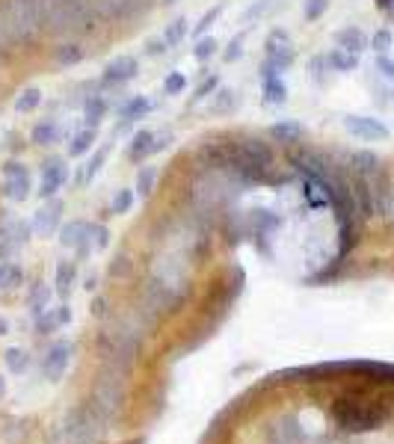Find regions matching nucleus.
I'll list each match as a JSON object with an SVG mask.
<instances>
[{
	"mask_svg": "<svg viewBox=\"0 0 394 444\" xmlns=\"http://www.w3.org/2000/svg\"><path fill=\"white\" fill-rule=\"evenodd\" d=\"M110 427V420L98 412V406L92 400L81 403V406H74L69 415H66V441L69 444H95L98 438H101Z\"/></svg>",
	"mask_w": 394,
	"mask_h": 444,
	"instance_id": "obj_1",
	"label": "nucleus"
},
{
	"mask_svg": "<svg viewBox=\"0 0 394 444\" xmlns=\"http://www.w3.org/2000/svg\"><path fill=\"white\" fill-rule=\"evenodd\" d=\"M335 418L344 430L350 433H365V430H373L383 423V412L373 409V406H359V403H347L341 400L338 406H335Z\"/></svg>",
	"mask_w": 394,
	"mask_h": 444,
	"instance_id": "obj_2",
	"label": "nucleus"
},
{
	"mask_svg": "<svg viewBox=\"0 0 394 444\" xmlns=\"http://www.w3.org/2000/svg\"><path fill=\"white\" fill-rule=\"evenodd\" d=\"M344 128H347V133L362 139V143H383V139H388V128L373 116L350 113V116H344Z\"/></svg>",
	"mask_w": 394,
	"mask_h": 444,
	"instance_id": "obj_3",
	"label": "nucleus"
},
{
	"mask_svg": "<svg viewBox=\"0 0 394 444\" xmlns=\"http://www.w3.org/2000/svg\"><path fill=\"white\" fill-rule=\"evenodd\" d=\"M60 243L66 249H77L81 261H86L92 252V226H86L81 219L69 222V226H63V231H60Z\"/></svg>",
	"mask_w": 394,
	"mask_h": 444,
	"instance_id": "obj_4",
	"label": "nucleus"
},
{
	"mask_svg": "<svg viewBox=\"0 0 394 444\" xmlns=\"http://www.w3.org/2000/svg\"><path fill=\"white\" fill-rule=\"evenodd\" d=\"M4 193L12 201H24L30 196V172L24 163L12 160V163L4 166Z\"/></svg>",
	"mask_w": 394,
	"mask_h": 444,
	"instance_id": "obj_5",
	"label": "nucleus"
},
{
	"mask_svg": "<svg viewBox=\"0 0 394 444\" xmlns=\"http://www.w3.org/2000/svg\"><path fill=\"white\" fill-rule=\"evenodd\" d=\"M69 181V166L63 157H48L42 163V184H39V196L42 198H54L56 190Z\"/></svg>",
	"mask_w": 394,
	"mask_h": 444,
	"instance_id": "obj_6",
	"label": "nucleus"
},
{
	"mask_svg": "<svg viewBox=\"0 0 394 444\" xmlns=\"http://www.w3.org/2000/svg\"><path fill=\"white\" fill-rule=\"evenodd\" d=\"M60 219H63V201L60 198H48L45 205L36 211V216H33V231L39 237H48V234L56 231Z\"/></svg>",
	"mask_w": 394,
	"mask_h": 444,
	"instance_id": "obj_7",
	"label": "nucleus"
},
{
	"mask_svg": "<svg viewBox=\"0 0 394 444\" xmlns=\"http://www.w3.org/2000/svg\"><path fill=\"white\" fill-rule=\"evenodd\" d=\"M136 71H140V63H136L133 56L122 54V56H116L107 63L104 69V84H128V80L136 77Z\"/></svg>",
	"mask_w": 394,
	"mask_h": 444,
	"instance_id": "obj_8",
	"label": "nucleus"
},
{
	"mask_svg": "<svg viewBox=\"0 0 394 444\" xmlns=\"http://www.w3.org/2000/svg\"><path fill=\"white\" fill-rule=\"evenodd\" d=\"M69 358H71V347L69 344H54L45 353V358H42V373L48 379H60L66 373V368H69Z\"/></svg>",
	"mask_w": 394,
	"mask_h": 444,
	"instance_id": "obj_9",
	"label": "nucleus"
},
{
	"mask_svg": "<svg viewBox=\"0 0 394 444\" xmlns=\"http://www.w3.org/2000/svg\"><path fill=\"white\" fill-rule=\"evenodd\" d=\"M335 45L341 51H350V54H362L368 48V36L359 27H344V30L335 33Z\"/></svg>",
	"mask_w": 394,
	"mask_h": 444,
	"instance_id": "obj_10",
	"label": "nucleus"
},
{
	"mask_svg": "<svg viewBox=\"0 0 394 444\" xmlns=\"http://www.w3.org/2000/svg\"><path fill=\"white\" fill-rule=\"evenodd\" d=\"M270 136L276 139V143H282V146H293V143H300V139H303V125L293 122V118H282V122H276L270 128Z\"/></svg>",
	"mask_w": 394,
	"mask_h": 444,
	"instance_id": "obj_11",
	"label": "nucleus"
},
{
	"mask_svg": "<svg viewBox=\"0 0 394 444\" xmlns=\"http://www.w3.org/2000/svg\"><path fill=\"white\" fill-rule=\"evenodd\" d=\"M128 154H131V160L133 163H140V160H146L148 154H154V133L151 131H136L133 133V139H131V148H128Z\"/></svg>",
	"mask_w": 394,
	"mask_h": 444,
	"instance_id": "obj_12",
	"label": "nucleus"
},
{
	"mask_svg": "<svg viewBox=\"0 0 394 444\" xmlns=\"http://www.w3.org/2000/svg\"><path fill=\"white\" fill-rule=\"evenodd\" d=\"M353 172H359L365 178H373L377 172H383V163L373 151H356L353 154Z\"/></svg>",
	"mask_w": 394,
	"mask_h": 444,
	"instance_id": "obj_13",
	"label": "nucleus"
},
{
	"mask_svg": "<svg viewBox=\"0 0 394 444\" xmlns=\"http://www.w3.org/2000/svg\"><path fill=\"white\" fill-rule=\"evenodd\" d=\"M261 86H264V104H285L288 101V86L282 77H267L261 80Z\"/></svg>",
	"mask_w": 394,
	"mask_h": 444,
	"instance_id": "obj_14",
	"label": "nucleus"
},
{
	"mask_svg": "<svg viewBox=\"0 0 394 444\" xmlns=\"http://www.w3.org/2000/svg\"><path fill=\"white\" fill-rule=\"evenodd\" d=\"M326 63H329V69H335V71H353V69L359 66V54H350V51L335 48V51L326 54Z\"/></svg>",
	"mask_w": 394,
	"mask_h": 444,
	"instance_id": "obj_15",
	"label": "nucleus"
},
{
	"mask_svg": "<svg viewBox=\"0 0 394 444\" xmlns=\"http://www.w3.org/2000/svg\"><path fill=\"white\" fill-rule=\"evenodd\" d=\"M30 136H33L36 146H54L56 139H60V128H56L54 118H45V122H39V125L33 128Z\"/></svg>",
	"mask_w": 394,
	"mask_h": 444,
	"instance_id": "obj_16",
	"label": "nucleus"
},
{
	"mask_svg": "<svg viewBox=\"0 0 394 444\" xmlns=\"http://www.w3.org/2000/svg\"><path fill=\"white\" fill-rule=\"evenodd\" d=\"M4 361H6L9 373L21 376V373H27V368H30V353L21 350V347H9V350L4 353Z\"/></svg>",
	"mask_w": 394,
	"mask_h": 444,
	"instance_id": "obj_17",
	"label": "nucleus"
},
{
	"mask_svg": "<svg viewBox=\"0 0 394 444\" xmlns=\"http://www.w3.org/2000/svg\"><path fill=\"white\" fill-rule=\"evenodd\" d=\"M238 92L234 89H220V92H213V101H211V113H216V116H226V113H231L234 107H238Z\"/></svg>",
	"mask_w": 394,
	"mask_h": 444,
	"instance_id": "obj_18",
	"label": "nucleus"
},
{
	"mask_svg": "<svg viewBox=\"0 0 394 444\" xmlns=\"http://www.w3.org/2000/svg\"><path fill=\"white\" fill-rule=\"evenodd\" d=\"M74 278H77L74 264H69V261L56 264V293H60V296H69L71 288H74Z\"/></svg>",
	"mask_w": 394,
	"mask_h": 444,
	"instance_id": "obj_19",
	"label": "nucleus"
},
{
	"mask_svg": "<svg viewBox=\"0 0 394 444\" xmlns=\"http://www.w3.org/2000/svg\"><path fill=\"white\" fill-rule=\"evenodd\" d=\"M151 110V101L146 95H133L128 104L122 107V122H133V118H143Z\"/></svg>",
	"mask_w": 394,
	"mask_h": 444,
	"instance_id": "obj_20",
	"label": "nucleus"
},
{
	"mask_svg": "<svg viewBox=\"0 0 394 444\" xmlns=\"http://www.w3.org/2000/svg\"><path fill=\"white\" fill-rule=\"evenodd\" d=\"M104 116H107V104H104V98L92 95V98L86 101V107H84V118H86V125H89V128L101 125V122H104Z\"/></svg>",
	"mask_w": 394,
	"mask_h": 444,
	"instance_id": "obj_21",
	"label": "nucleus"
},
{
	"mask_svg": "<svg viewBox=\"0 0 394 444\" xmlns=\"http://www.w3.org/2000/svg\"><path fill=\"white\" fill-rule=\"evenodd\" d=\"M39 104H42V89H36V86L21 89V95L15 98V110L18 113H33Z\"/></svg>",
	"mask_w": 394,
	"mask_h": 444,
	"instance_id": "obj_22",
	"label": "nucleus"
},
{
	"mask_svg": "<svg viewBox=\"0 0 394 444\" xmlns=\"http://www.w3.org/2000/svg\"><path fill=\"white\" fill-rule=\"evenodd\" d=\"M95 128H86V131H81V133H74V139H71V146H69V157H81V154H86L92 146H95Z\"/></svg>",
	"mask_w": 394,
	"mask_h": 444,
	"instance_id": "obj_23",
	"label": "nucleus"
},
{
	"mask_svg": "<svg viewBox=\"0 0 394 444\" xmlns=\"http://www.w3.org/2000/svg\"><path fill=\"white\" fill-rule=\"evenodd\" d=\"M252 226H255V234H267L273 228H279V216L270 213V211H252Z\"/></svg>",
	"mask_w": 394,
	"mask_h": 444,
	"instance_id": "obj_24",
	"label": "nucleus"
},
{
	"mask_svg": "<svg viewBox=\"0 0 394 444\" xmlns=\"http://www.w3.org/2000/svg\"><path fill=\"white\" fill-rule=\"evenodd\" d=\"M107 154H110V148L107 146H101V148H98L95 154H92V160H89V163L84 166V175H81V184H89V181L98 175V172H101V166H104V160H107Z\"/></svg>",
	"mask_w": 394,
	"mask_h": 444,
	"instance_id": "obj_25",
	"label": "nucleus"
},
{
	"mask_svg": "<svg viewBox=\"0 0 394 444\" xmlns=\"http://www.w3.org/2000/svg\"><path fill=\"white\" fill-rule=\"evenodd\" d=\"M48 299H51V291L45 288V281H39V285L33 288V293H30V308H33L36 317L48 311Z\"/></svg>",
	"mask_w": 394,
	"mask_h": 444,
	"instance_id": "obj_26",
	"label": "nucleus"
},
{
	"mask_svg": "<svg viewBox=\"0 0 394 444\" xmlns=\"http://www.w3.org/2000/svg\"><path fill=\"white\" fill-rule=\"evenodd\" d=\"M154 178H157L154 166H140V172H136V190H140V196H151Z\"/></svg>",
	"mask_w": 394,
	"mask_h": 444,
	"instance_id": "obj_27",
	"label": "nucleus"
},
{
	"mask_svg": "<svg viewBox=\"0 0 394 444\" xmlns=\"http://www.w3.org/2000/svg\"><path fill=\"white\" fill-rule=\"evenodd\" d=\"M184 36H187V18H175V21L166 27V33H163V42L172 48V45H178Z\"/></svg>",
	"mask_w": 394,
	"mask_h": 444,
	"instance_id": "obj_28",
	"label": "nucleus"
},
{
	"mask_svg": "<svg viewBox=\"0 0 394 444\" xmlns=\"http://www.w3.org/2000/svg\"><path fill=\"white\" fill-rule=\"evenodd\" d=\"M391 45H394V33H391L388 27H380L377 33L370 36V48L377 51V54H388V51H391Z\"/></svg>",
	"mask_w": 394,
	"mask_h": 444,
	"instance_id": "obj_29",
	"label": "nucleus"
},
{
	"mask_svg": "<svg viewBox=\"0 0 394 444\" xmlns=\"http://www.w3.org/2000/svg\"><path fill=\"white\" fill-rule=\"evenodd\" d=\"M133 273V261H131V255H116L113 258V264H110V276L113 278H128Z\"/></svg>",
	"mask_w": 394,
	"mask_h": 444,
	"instance_id": "obj_30",
	"label": "nucleus"
},
{
	"mask_svg": "<svg viewBox=\"0 0 394 444\" xmlns=\"http://www.w3.org/2000/svg\"><path fill=\"white\" fill-rule=\"evenodd\" d=\"M213 54H216V39L213 36H202L199 42H196V48H193V56L199 59V63H208Z\"/></svg>",
	"mask_w": 394,
	"mask_h": 444,
	"instance_id": "obj_31",
	"label": "nucleus"
},
{
	"mask_svg": "<svg viewBox=\"0 0 394 444\" xmlns=\"http://www.w3.org/2000/svg\"><path fill=\"white\" fill-rule=\"evenodd\" d=\"M332 0H305V6H303V15H305V21H318V18H323V12L329 9Z\"/></svg>",
	"mask_w": 394,
	"mask_h": 444,
	"instance_id": "obj_32",
	"label": "nucleus"
},
{
	"mask_svg": "<svg viewBox=\"0 0 394 444\" xmlns=\"http://www.w3.org/2000/svg\"><path fill=\"white\" fill-rule=\"evenodd\" d=\"M81 59H84V51L77 45H63L60 54H56V63L60 66H74V63H81Z\"/></svg>",
	"mask_w": 394,
	"mask_h": 444,
	"instance_id": "obj_33",
	"label": "nucleus"
},
{
	"mask_svg": "<svg viewBox=\"0 0 394 444\" xmlns=\"http://www.w3.org/2000/svg\"><path fill=\"white\" fill-rule=\"evenodd\" d=\"M184 86H187V77H184L181 71H172V74L163 80V92H166V95H181Z\"/></svg>",
	"mask_w": 394,
	"mask_h": 444,
	"instance_id": "obj_34",
	"label": "nucleus"
},
{
	"mask_svg": "<svg viewBox=\"0 0 394 444\" xmlns=\"http://www.w3.org/2000/svg\"><path fill=\"white\" fill-rule=\"evenodd\" d=\"M288 45H291V36H288L285 30H273V33L267 36V42H264L267 54H273V51H282V48H288Z\"/></svg>",
	"mask_w": 394,
	"mask_h": 444,
	"instance_id": "obj_35",
	"label": "nucleus"
},
{
	"mask_svg": "<svg viewBox=\"0 0 394 444\" xmlns=\"http://www.w3.org/2000/svg\"><path fill=\"white\" fill-rule=\"evenodd\" d=\"M133 208V190H119L113 196V213H128Z\"/></svg>",
	"mask_w": 394,
	"mask_h": 444,
	"instance_id": "obj_36",
	"label": "nucleus"
},
{
	"mask_svg": "<svg viewBox=\"0 0 394 444\" xmlns=\"http://www.w3.org/2000/svg\"><path fill=\"white\" fill-rule=\"evenodd\" d=\"M220 15H223V6H213L211 12H205V15H202V21L196 24V30H193V33L202 39V36H205V33H208V30L213 27V21H216V18H220Z\"/></svg>",
	"mask_w": 394,
	"mask_h": 444,
	"instance_id": "obj_37",
	"label": "nucleus"
},
{
	"mask_svg": "<svg viewBox=\"0 0 394 444\" xmlns=\"http://www.w3.org/2000/svg\"><path fill=\"white\" fill-rule=\"evenodd\" d=\"M24 281V270L18 264H6V278H4V291H15Z\"/></svg>",
	"mask_w": 394,
	"mask_h": 444,
	"instance_id": "obj_38",
	"label": "nucleus"
},
{
	"mask_svg": "<svg viewBox=\"0 0 394 444\" xmlns=\"http://www.w3.org/2000/svg\"><path fill=\"white\" fill-rule=\"evenodd\" d=\"M56 326H63V323H60V314H56V311L48 308V314H39V332H42V335H51Z\"/></svg>",
	"mask_w": 394,
	"mask_h": 444,
	"instance_id": "obj_39",
	"label": "nucleus"
},
{
	"mask_svg": "<svg viewBox=\"0 0 394 444\" xmlns=\"http://www.w3.org/2000/svg\"><path fill=\"white\" fill-rule=\"evenodd\" d=\"M377 71H380V77H385V80L394 84V59L388 54H377Z\"/></svg>",
	"mask_w": 394,
	"mask_h": 444,
	"instance_id": "obj_40",
	"label": "nucleus"
},
{
	"mask_svg": "<svg viewBox=\"0 0 394 444\" xmlns=\"http://www.w3.org/2000/svg\"><path fill=\"white\" fill-rule=\"evenodd\" d=\"M216 84H220V80H216L213 74H211V77H205V80H202V84H199V89H196L193 101H205L208 95H213V92H216Z\"/></svg>",
	"mask_w": 394,
	"mask_h": 444,
	"instance_id": "obj_41",
	"label": "nucleus"
},
{
	"mask_svg": "<svg viewBox=\"0 0 394 444\" xmlns=\"http://www.w3.org/2000/svg\"><path fill=\"white\" fill-rule=\"evenodd\" d=\"M223 56H226V63H234V59H241V56H243V36L231 39V42H228V51H226Z\"/></svg>",
	"mask_w": 394,
	"mask_h": 444,
	"instance_id": "obj_42",
	"label": "nucleus"
},
{
	"mask_svg": "<svg viewBox=\"0 0 394 444\" xmlns=\"http://www.w3.org/2000/svg\"><path fill=\"white\" fill-rule=\"evenodd\" d=\"M92 237H95V246H98V249H104L110 234H107V228H104V226H92Z\"/></svg>",
	"mask_w": 394,
	"mask_h": 444,
	"instance_id": "obj_43",
	"label": "nucleus"
},
{
	"mask_svg": "<svg viewBox=\"0 0 394 444\" xmlns=\"http://www.w3.org/2000/svg\"><path fill=\"white\" fill-rule=\"evenodd\" d=\"M323 66H329L326 56H318V59L311 63V71H314V80H318V84H323Z\"/></svg>",
	"mask_w": 394,
	"mask_h": 444,
	"instance_id": "obj_44",
	"label": "nucleus"
},
{
	"mask_svg": "<svg viewBox=\"0 0 394 444\" xmlns=\"http://www.w3.org/2000/svg\"><path fill=\"white\" fill-rule=\"evenodd\" d=\"M166 48H169V45L163 42V39H151V42H148V54H154V56H157V54H163Z\"/></svg>",
	"mask_w": 394,
	"mask_h": 444,
	"instance_id": "obj_45",
	"label": "nucleus"
},
{
	"mask_svg": "<svg viewBox=\"0 0 394 444\" xmlns=\"http://www.w3.org/2000/svg\"><path fill=\"white\" fill-rule=\"evenodd\" d=\"M373 4H377V9H380L383 15H388V12L394 9V0H373Z\"/></svg>",
	"mask_w": 394,
	"mask_h": 444,
	"instance_id": "obj_46",
	"label": "nucleus"
},
{
	"mask_svg": "<svg viewBox=\"0 0 394 444\" xmlns=\"http://www.w3.org/2000/svg\"><path fill=\"white\" fill-rule=\"evenodd\" d=\"M56 314H60V323H63V326L71 320V308H69V306H60V308H56Z\"/></svg>",
	"mask_w": 394,
	"mask_h": 444,
	"instance_id": "obj_47",
	"label": "nucleus"
},
{
	"mask_svg": "<svg viewBox=\"0 0 394 444\" xmlns=\"http://www.w3.org/2000/svg\"><path fill=\"white\" fill-rule=\"evenodd\" d=\"M104 311H107V302H104V299H98V302H95V314H98V317H101Z\"/></svg>",
	"mask_w": 394,
	"mask_h": 444,
	"instance_id": "obj_48",
	"label": "nucleus"
},
{
	"mask_svg": "<svg viewBox=\"0 0 394 444\" xmlns=\"http://www.w3.org/2000/svg\"><path fill=\"white\" fill-rule=\"evenodd\" d=\"M4 278H6V261H0V291H4Z\"/></svg>",
	"mask_w": 394,
	"mask_h": 444,
	"instance_id": "obj_49",
	"label": "nucleus"
},
{
	"mask_svg": "<svg viewBox=\"0 0 394 444\" xmlns=\"http://www.w3.org/2000/svg\"><path fill=\"white\" fill-rule=\"evenodd\" d=\"M9 332V323H6V317H0V335H6Z\"/></svg>",
	"mask_w": 394,
	"mask_h": 444,
	"instance_id": "obj_50",
	"label": "nucleus"
},
{
	"mask_svg": "<svg viewBox=\"0 0 394 444\" xmlns=\"http://www.w3.org/2000/svg\"><path fill=\"white\" fill-rule=\"evenodd\" d=\"M4 394H6V379L0 376V397H4Z\"/></svg>",
	"mask_w": 394,
	"mask_h": 444,
	"instance_id": "obj_51",
	"label": "nucleus"
},
{
	"mask_svg": "<svg viewBox=\"0 0 394 444\" xmlns=\"http://www.w3.org/2000/svg\"><path fill=\"white\" fill-rule=\"evenodd\" d=\"M385 18H388V21H391V24H394V9H391V12H388V15H385Z\"/></svg>",
	"mask_w": 394,
	"mask_h": 444,
	"instance_id": "obj_52",
	"label": "nucleus"
},
{
	"mask_svg": "<svg viewBox=\"0 0 394 444\" xmlns=\"http://www.w3.org/2000/svg\"><path fill=\"white\" fill-rule=\"evenodd\" d=\"M163 4H175V0H163Z\"/></svg>",
	"mask_w": 394,
	"mask_h": 444,
	"instance_id": "obj_53",
	"label": "nucleus"
}]
</instances>
